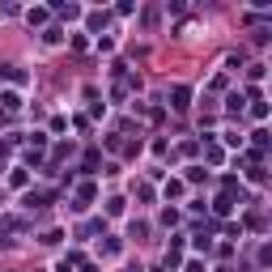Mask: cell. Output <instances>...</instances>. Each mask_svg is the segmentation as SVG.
Returning <instances> with one entry per match:
<instances>
[{
    "mask_svg": "<svg viewBox=\"0 0 272 272\" xmlns=\"http://www.w3.org/2000/svg\"><path fill=\"white\" fill-rule=\"evenodd\" d=\"M217 272H234V268H217Z\"/></svg>",
    "mask_w": 272,
    "mask_h": 272,
    "instance_id": "cell-6",
    "label": "cell"
},
{
    "mask_svg": "<svg viewBox=\"0 0 272 272\" xmlns=\"http://www.w3.org/2000/svg\"><path fill=\"white\" fill-rule=\"evenodd\" d=\"M179 260H183V238H175V242H170V251H166V264H170V268H175Z\"/></svg>",
    "mask_w": 272,
    "mask_h": 272,
    "instance_id": "cell-2",
    "label": "cell"
},
{
    "mask_svg": "<svg viewBox=\"0 0 272 272\" xmlns=\"http://www.w3.org/2000/svg\"><path fill=\"white\" fill-rule=\"evenodd\" d=\"M0 102H4V111H17V106H21V94H13V90H9V94H0Z\"/></svg>",
    "mask_w": 272,
    "mask_h": 272,
    "instance_id": "cell-3",
    "label": "cell"
},
{
    "mask_svg": "<svg viewBox=\"0 0 272 272\" xmlns=\"http://www.w3.org/2000/svg\"><path fill=\"white\" fill-rule=\"evenodd\" d=\"M187 272H209V268H204L200 260H191V264H187Z\"/></svg>",
    "mask_w": 272,
    "mask_h": 272,
    "instance_id": "cell-5",
    "label": "cell"
},
{
    "mask_svg": "<svg viewBox=\"0 0 272 272\" xmlns=\"http://www.w3.org/2000/svg\"><path fill=\"white\" fill-rule=\"evenodd\" d=\"M26 21H30V26H43V21H47V9H30V13H26Z\"/></svg>",
    "mask_w": 272,
    "mask_h": 272,
    "instance_id": "cell-4",
    "label": "cell"
},
{
    "mask_svg": "<svg viewBox=\"0 0 272 272\" xmlns=\"http://www.w3.org/2000/svg\"><path fill=\"white\" fill-rule=\"evenodd\" d=\"M170 98H175V102H170V106H175V111H187V90H183V85H175V90H170Z\"/></svg>",
    "mask_w": 272,
    "mask_h": 272,
    "instance_id": "cell-1",
    "label": "cell"
}]
</instances>
